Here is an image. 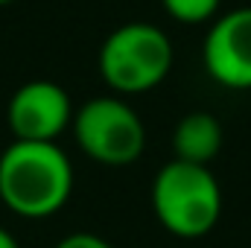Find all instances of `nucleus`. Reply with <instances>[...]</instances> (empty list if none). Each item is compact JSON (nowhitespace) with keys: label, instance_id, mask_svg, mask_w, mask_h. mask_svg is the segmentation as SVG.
<instances>
[{"label":"nucleus","instance_id":"1","mask_svg":"<svg viewBox=\"0 0 251 248\" xmlns=\"http://www.w3.org/2000/svg\"><path fill=\"white\" fill-rule=\"evenodd\" d=\"M73 193V164L59 143L12 140L0 152V201L24 219L59 213Z\"/></svg>","mask_w":251,"mask_h":248},{"label":"nucleus","instance_id":"2","mask_svg":"<svg viewBox=\"0 0 251 248\" xmlns=\"http://www.w3.org/2000/svg\"><path fill=\"white\" fill-rule=\"evenodd\" d=\"M152 210L164 231L181 240L210 234L222 216V187L210 167L173 158L152 181Z\"/></svg>","mask_w":251,"mask_h":248},{"label":"nucleus","instance_id":"3","mask_svg":"<svg viewBox=\"0 0 251 248\" xmlns=\"http://www.w3.org/2000/svg\"><path fill=\"white\" fill-rule=\"evenodd\" d=\"M176 50L170 35L146 21L117 26L100 47V76L114 94L155 91L173 70Z\"/></svg>","mask_w":251,"mask_h":248},{"label":"nucleus","instance_id":"4","mask_svg":"<svg viewBox=\"0 0 251 248\" xmlns=\"http://www.w3.org/2000/svg\"><path fill=\"white\" fill-rule=\"evenodd\" d=\"M73 137L79 149L105 167H128L146 149V125L120 97H94L73 111Z\"/></svg>","mask_w":251,"mask_h":248},{"label":"nucleus","instance_id":"5","mask_svg":"<svg viewBox=\"0 0 251 248\" xmlns=\"http://www.w3.org/2000/svg\"><path fill=\"white\" fill-rule=\"evenodd\" d=\"M73 111L76 108L70 102V94L59 82L32 79L12 94L6 105V123L12 128L15 140L56 143L59 134L73 123Z\"/></svg>","mask_w":251,"mask_h":248},{"label":"nucleus","instance_id":"6","mask_svg":"<svg viewBox=\"0 0 251 248\" xmlns=\"http://www.w3.org/2000/svg\"><path fill=\"white\" fill-rule=\"evenodd\" d=\"M204 70L231 91H251V6L219 15L201 47Z\"/></svg>","mask_w":251,"mask_h":248},{"label":"nucleus","instance_id":"7","mask_svg":"<svg viewBox=\"0 0 251 248\" xmlns=\"http://www.w3.org/2000/svg\"><path fill=\"white\" fill-rule=\"evenodd\" d=\"M222 149V123L207 111L184 114L173 131V155L187 164L210 167V161Z\"/></svg>","mask_w":251,"mask_h":248},{"label":"nucleus","instance_id":"8","mask_svg":"<svg viewBox=\"0 0 251 248\" xmlns=\"http://www.w3.org/2000/svg\"><path fill=\"white\" fill-rule=\"evenodd\" d=\"M167 15L176 18L178 24H207L216 12L222 0H161Z\"/></svg>","mask_w":251,"mask_h":248},{"label":"nucleus","instance_id":"9","mask_svg":"<svg viewBox=\"0 0 251 248\" xmlns=\"http://www.w3.org/2000/svg\"><path fill=\"white\" fill-rule=\"evenodd\" d=\"M56 248H114L108 240L97 237V234H88V231H76V234H67L64 240L56 243Z\"/></svg>","mask_w":251,"mask_h":248},{"label":"nucleus","instance_id":"10","mask_svg":"<svg viewBox=\"0 0 251 248\" xmlns=\"http://www.w3.org/2000/svg\"><path fill=\"white\" fill-rule=\"evenodd\" d=\"M0 248H18V240H15L6 228H0Z\"/></svg>","mask_w":251,"mask_h":248},{"label":"nucleus","instance_id":"11","mask_svg":"<svg viewBox=\"0 0 251 248\" xmlns=\"http://www.w3.org/2000/svg\"><path fill=\"white\" fill-rule=\"evenodd\" d=\"M6 3H12V0H0V6H6Z\"/></svg>","mask_w":251,"mask_h":248}]
</instances>
